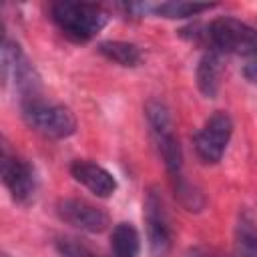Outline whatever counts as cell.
<instances>
[{"instance_id":"9a60e30c","label":"cell","mask_w":257,"mask_h":257,"mask_svg":"<svg viewBox=\"0 0 257 257\" xmlns=\"http://www.w3.org/2000/svg\"><path fill=\"white\" fill-rule=\"evenodd\" d=\"M213 4H197V2H163L153 6L151 10L159 16L165 18H189V16H197L205 10H211Z\"/></svg>"},{"instance_id":"52a82bcc","label":"cell","mask_w":257,"mask_h":257,"mask_svg":"<svg viewBox=\"0 0 257 257\" xmlns=\"http://www.w3.org/2000/svg\"><path fill=\"white\" fill-rule=\"evenodd\" d=\"M145 225H147V237H149V249L153 257H167L173 243L171 223L167 217V209L163 203L161 193L151 187L145 195Z\"/></svg>"},{"instance_id":"9c48e42d","label":"cell","mask_w":257,"mask_h":257,"mask_svg":"<svg viewBox=\"0 0 257 257\" xmlns=\"http://www.w3.org/2000/svg\"><path fill=\"white\" fill-rule=\"evenodd\" d=\"M56 215L60 221L86 233H102L110 223L100 207L82 199H60L56 203Z\"/></svg>"},{"instance_id":"277c9868","label":"cell","mask_w":257,"mask_h":257,"mask_svg":"<svg viewBox=\"0 0 257 257\" xmlns=\"http://www.w3.org/2000/svg\"><path fill=\"white\" fill-rule=\"evenodd\" d=\"M145 114L151 126V133L155 137V143L159 147V153L163 157V163L171 175V179L183 177L181 169H183V151L179 145V139L173 133V124H171V114L169 108L161 102V100H149L145 106Z\"/></svg>"},{"instance_id":"ac0fdd59","label":"cell","mask_w":257,"mask_h":257,"mask_svg":"<svg viewBox=\"0 0 257 257\" xmlns=\"http://www.w3.org/2000/svg\"><path fill=\"white\" fill-rule=\"evenodd\" d=\"M189 257H219V255H213V253H207V251H193Z\"/></svg>"},{"instance_id":"3957f363","label":"cell","mask_w":257,"mask_h":257,"mask_svg":"<svg viewBox=\"0 0 257 257\" xmlns=\"http://www.w3.org/2000/svg\"><path fill=\"white\" fill-rule=\"evenodd\" d=\"M22 118L30 128L46 139H66L76 131V118L70 108L62 104L44 102L42 98H32L20 102Z\"/></svg>"},{"instance_id":"ba28073f","label":"cell","mask_w":257,"mask_h":257,"mask_svg":"<svg viewBox=\"0 0 257 257\" xmlns=\"http://www.w3.org/2000/svg\"><path fill=\"white\" fill-rule=\"evenodd\" d=\"M0 171H2V181L16 203H28L34 197L36 185H38L34 167L22 157L10 153L6 143L2 145Z\"/></svg>"},{"instance_id":"30bf717a","label":"cell","mask_w":257,"mask_h":257,"mask_svg":"<svg viewBox=\"0 0 257 257\" xmlns=\"http://www.w3.org/2000/svg\"><path fill=\"white\" fill-rule=\"evenodd\" d=\"M70 175L74 177L76 183L84 185L96 197H110L116 191V179L112 177V173L92 161H86V159L72 161Z\"/></svg>"},{"instance_id":"5b68a950","label":"cell","mask_w":257,"mask_h":257,"mask_svg":"<svg viewBox=\"0 0 257 257\" xmlns=\"http://www.w3.org/2000/svg\"><path fill=\"white\" fill-rule=\"evenodd\" d=\"M2 74L8 84L20 94V102L38 98V88H40V78L22 52L20 44L14 40H4L2 42Z\"/></svg>"},{"instance_id":"6da1fadb","label":"cell","mask_w":257,"mask_h":257,"mask_svg":"<svg viewBox=\"0 0 257 257\" xmlns=\"http://www.w3.org/2000/svg\"><path fill=\"white\" fill-rule=\"evenodd\" d=\"M201 30L195 32V40L207 42L209 50L249 58L257 54V30L233 16L215 18L207 26H201Z\"/></svg>"},{"instance_id":"e0dca14e","label":"cell","mask_w":257,"mask_h":257,"mask_svg":"<svg viewBox=\"0 0 257 257\" xmlns=\"http://www.w3.org/2000/svg\"><path fill=\"white\" fill-rule=\"evenodd\" d=\"M243 74H245V78H247L249 82L257 84V54L251 56V58L245 62V66H243Z\"/></svg>"},{"instance_id":"8fae6325","label":"cell","mask_w":257,"mask_h":257,"mask_svg":"<svg viewBox=\"0 0 257 257\" xmlns=\"http://www.w3.org/2000/svg\"><path fill=\"white\" fill-rule=\"evenodd\" d=\"M219 78H221V54L215 50H207L197 66V84L199 90L213 98L219 90Z\"/></svg>"},{"instance_id":"4fadbf2b","label":"cell","mask_w":257,"mask_h":257,"mask_svg":"<svg viewBox=\"0 0 257 257\" xmlns=\"http://www.w3.org/2000/svg\"><path fill=\"white\" fill-rule=\"evenodd\" d=\"M110 245H112L114 257H137L141 251L139 231L131 223H118L112 229Z\"/></svg>"},{"instance_id":"7a4b0ae2","label":"cell","mask_w":257,"mask_h":257,"mask_svg":"<svg viewBox=\"0 0 257 257\" xmlns=\"http://www.w3.org/2000/svg\"><path fill=\"white\" fill-rule=\"evenodd\" d=\"M50 18L72 42H88L106 24V12L94 2H54L50 4Z\"/></svg>"},{"instance_id":"8992f818","label":"cell","mask_w":257,"mask_h":257,"mask_svg":"<svg viewBox=\"0 0 257 257\" xmlns=\"http://www.w3.org/2000/svg\"><path fill=\"white\" fill-rule=\"evenodd\" d=\"M233 135V120L225 110H217L213 112L205 124L197 131L193 145H195V153L197 157L207 163V165H215L221 161L229 141Z\"/></svg>"},{"instance_id":"7c38bea8","label":"cell","mask_w":257,"mask_h":257,"mask_svg":"<svg viewBox=\"0 0 257 257\" xmlns=\"http://www.w3.org/2000/svg\"><path fill=\"white\" fill-rule=\"evenodd\" d=\"M98 52L118 66H137L143 58L139 46L124 40H104L98 44Z\"/></svg>"},{"instance_id":"5bb4252c","label":"cell","mask_w":257,"mask_h":257,"mask_svg":"<svg viewBox=\"0 0 257 257\" xmlns=\"http://www.w3.org/2000/svg\"><path fill=\"white\" fill-rule=\"evenodd\" d=\"M235 257H257V227L247 213L239 217L235 229Z\"/></svg>"},{"instance_id":"2e32d148","label":"cell","mask_w":257,"mask_h":257,"mask_svg":"<svg viewBox=\"0 0 257 257\" xmlns=\"http://www.w3.org/2000/svg\"><path fill=\"white\" fill-rule=\"evenodd\" d=\"M56 251L60 257H102L96 249L78 237H58Z\"/></svg>"}]
</instances>
